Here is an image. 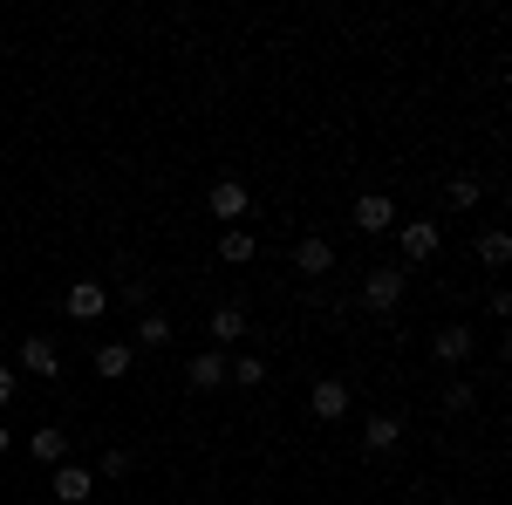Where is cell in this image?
Here are the masks:
<instances>
[{
  "instance_id": "1",
  "label": "cell",
  "mask_w": 512,
  "mask_h": 505,
  "mask_svg": "<svg viewBox=\"0 0 512 505\" xmlns=\"http://www.w3.org/2000/svg\"><path fill=\"white\" fill-rule=\"evenodd\" d=\"M396 246H403L410 267H424V260H437L444 233H437V219H410V226H396Z\"/></svg>"
},
{
  "instance_id": "2",
  "label": "cell",
  "mask_w": 512,
  "mask_h": 505,
  "mask_svg": "<svg viewBox=\"0 0 512 505\" xmlns=\"http://www.w3.org/2000/svg\"><path fill=\"white\" fill-rule=\"evenodd\" d=\"M396 301H403V273L396 267H369L362 273V308L369 314H390Z\"/></svg>"
},
{
  "instance_id": "3",
  "label": "cell",
  "mask_w": 512,
  "mask_h": 505,
  "mask_svg": "<svg viewBox=\"0 0 512 505\" xmlns=\"http://www.w3.org/2000/svg\"><path fill=\"white\" fill-rule=\"evenodd\" d=\"M103 308H110V287H103V280H76V287L62 294V314H69V321H103Z\"/></svg>"
},
{
  "instance_id": "4",
  "label": "cell",
  "mask_w": 512,
  "mask_h": 505,
  "mask_svg": "<svg viewBox=\"0 0 512 505\" xmlns=\"http://www.w3.org/2000/svg\"><path fill=\"white\" fill-rule=\"evenodd\" d=\"M308 410H315L321 424H335V417H349V383H342V376H321V383L308 389Z\"/></svg>"
},
{
  "instance_id": "5",
  "label": "cell",
  "mask_w": 512,
  "mask_h": 505,
  "mask_svg": "<svg viewBox=\"0 0 512 505\" xmlns=\"http://www.w3.org/2000/svg\"><path fill=\"white\" fill-rule=\"evenodd\" d=\"M205 212H212V219H246V212H253V198H246V185H233V178H219V185H212V192H205Z\"/></svg>"
},
{
  "instance_id": "6",
  "label": "cell",
  "mask_w": 512,
  "mask_h": 505,
  "mask_svg": "<svg viewBox=\"0 0 512 505\" xmlns=\"http://www.w3.org/2000/svg\"><path fill=\"white\" fill-rule=\"evenodd\" d=\"M396 444H403V417L376 410V417L362 424V451H369V458H383V451H396Z\"/></svg>"
},
{
  "instance_id": "7",
  "label": "cell",
  "mask_w": 512,
  "mask_h": 505,
  "mask_svg": "<svg viewBox=\"0 0 512 505\" xmlns=\"http://www.w3.org/2000/svg\"><path fill=\"white\" fill-rule=\"evenodd\" d=\"M355 226H362V233H390V226H396V205L383 192H362V198H355Z\"/></svg>"
},
{
  "instance_id": "8",
  "label": "cell",
  "mask_w": 512,
  "mask_h": 505,
  "mask_svg": "<svg viewBox=\"0 0 512 505\" xmlns=\"http://www.w3.org/2000/svg\"><path fill=\"white\" fill-rule=\"evenodd\" d=\"M335 267V246H328V239H301V246H294V273H308V280H321V273Z\"/></svg>"
},
{
  "instance_id": "9",
  "label": "cell",
  "mask_w": 512,
  "mask_h": 505,
  "mask_svg": "<svg viewBox=\"0 0 512 505\" xmlns=\"http://www.w3.org/2000/svg\"><path fill=\"white\" fill-rule=\"evenodd\" d=\"M21 369H28V376H55V369H62V349H55L48 335H28V342H21Z\"/></svg>"
},
{
  "instance_id": "10",
  "label": "cell",
  "mask_w": 512,
  "mask_h": 505,
  "mask_svg": "<svg viewBox=\"0 0 512 505\" xmlns=\"http://www.w3.org/2000/svg\"><path fill=\"white\" fill-rule=\"evenodd\" d=\"M89 492H96L89 465H55V499H62V505H82Z\"/></svg>"
},
{
  "instance_id": "11",
  "label": "cell",
  "mask_w": 512,
  "mask_h": 505,
  "mask_svg": "<svg viewBox=\"0 0 512 505\" xmlns=\"http://www.w3.org/2000/svg\"><path fill=\"white\" fill-rule=\"evenodd\" d=\"M431 355H437V362H472V328H465V321H451V328H437Z\"/></svg>"
},
{
  "instance_id": "12",
  "label": "cell",
  "mask_w": 512,
  "mask_h": 505,
  "mask_svg": "<svg viewBox=\"0 0 512 505\" xmlns=\"http://www.w3.org/2000/svg\"><path fill=\"white\" fill-rule=\"evenodd\" d=\"M253 328V314L239 308V301H226V308H212V342H239Z\"/></svg>"
},
{
  "instance_id": "13",
  "label": "cell",
  "mask_w": 512,
  "mask_h": 505,
  "mask_svg": "<svg viewBox=\"0 0 512 505\" xmlns=\"http://www.w3.org/2000/svg\"><path fill=\"white\" fill-rule=\"evenodd\" d=\"M185 383H192V389H219V383H226V355H219V349L192 355V369H185Z\"/></svg>"
},
{
  "instance_id": "14",
  "label": "cell",
  "mask_w": 512,
  "mask_h": 505,
  "mask_svg": "<svg viewBox=\"0 0 512 505\" xmlns=\"http://www.w3.org/2000/svg\"><path fill=\"white\" fill-rule=\"evenodd\" d=\"M28 451H35L41 465H69V437H62L55 424H48V430H35V437H28Z\"/></svg>"
},
{
  "instance_id": "15",
  "label": "cell",
  "mask_w": 512,
  "mask_h": 505,
  "mask_svg": "<svg viewBox=\"0 0 512 505\" xmlns=\"http://www.w3.org/2000/svg\"><path fill=\"white\" fill-rule=\"evenodd\" d=\"M219 260H226V267H246V260H253V233H246V226H226V239H219Z\"/></svg>"
},
{
  "instance_id": "16",
  "label": "cell",
  "mask_w": 512,
  "mask_h": 505,
  "mask_svg": "<svg viewBox=\"0 0 512 505\" xmlns=\"http://www.w3.org/2000/svg\"><path fill=\"white\" fill-rule=\"evenodd\" d=\"M96 376H103V383L130 376V349H123V342H103V349H96Z\"/></svg>"
},
{
  "instance_id": "17",
  "label": "cell",
  "mask_w": 512,
  "mask_h": 505,
  "mask_svg": "<svg viewBox=\"0 0 512 505\" xmlns=\"http://www.w3.org/2000/svg\"><path fill=\"white\" fill-rule=\"evenodd\" d=\"M478 260H485V267H506V260H512V233H499V226L478 233Z\"/></svg>"
},
{
  "instance_id": "18",
  "label": "cell",
  "mask_w": 512,
  "mask_h": 505,
  "mask_svg": "<svg viewBox=\"0 0 512 505\" xmlns=\"http://www.w3.org/2000/svg\"><path fill=\"white\" fill-rule=\"evenodd\" d=\"M478 192H485V185H478V171H458V178L444 185V198H451V205H478Z\"/></svg>"
},
{
  "instance_id": "19",
  "label": "cell",
  "mask_w": 512,
  "mask_h": 505,
  "mask_svg": "<svg viewBox=\"0 0 512 505\" xmlns=\"http://www.w3.org/2000/svg\"><path fill=\"white\" fill-rule=\"evenodd\" d=\"M137 342H144V349H164V342H171V321H164V314H144V321H137Z\"/></svg>"
},
{
  "instance_id": "20",
  "label": "cell",
  "mask_w": 512,
  "mask_h": 505,
  "mask_svg": "<svg viewBox=\"0 0 512 505\" xmlns=\"http://www.w3.org/2000/svg\"><path fill=\"white\" fill-rule=\"evenodd\" d=\"M226 376L233 383H267V362L260 355H239V362H226Z\"/></svg>"
},
{
  "instance_id": "21",
  "label": "cell",
  "mask_w": 512,
  "mask_h": 505,
  "mask_svg": "<svg viewBox=\"0 0 512 505\" xmlns=\"http://www.w3.org/2000/svg\"><path fill=\"white\" fill-rule=\"evenodd\" d=\"M444 410H451V417L472 410V383H444Z\"/></svg>"
},
{
  "instance_id": "22",
  "label": "cell",
  "mask_w": 512,
  "mask_h": 505,
  "mask_svg": "<svg viewBox=\"0 0 512 505\" xmlns=\"http://www.w3.org/2000/svg\"><path fill=\"white\" fill-rule=\"evenodd\" d=\"M103 478H130V451H103Z\"/></svg>"
},
{
  "instance_id": "23",
  "label": "cell",
  "mask_w": 512,
  "mask_h": 505,
  "mask_svg": "<svg viewBox=\"0 0 512 505\" xmlns=\"http://www.w3.org/2000/svg\"><path fill=\"white\" fill-rule=\"evenodd\" d=\"M14 389H21V376H14V369L0 362V403H14Z\"/></svg>"
},
{
  "instance_id": "24",
  "label": "cell",
  "mask_w": 512,
  "mask_h": 505,
  "mask_svg": "<svg viewBox=\"0 0 512 505\" xmlns=\"http://www.w3.org/2000/svg\"><path fill=\"white\" fill-rule=\"evenodd\" d=\"M7 451H14V430H7V424H0V458H7Z\"/></svg>"
}]
</instances>
